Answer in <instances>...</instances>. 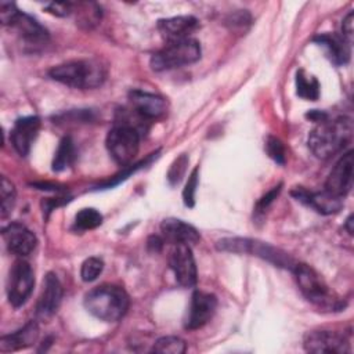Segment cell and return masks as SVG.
Here are the masks:
<instances>
[{"instance_id": "21", "label": "cell", "mask_w": 354, "mask_h": 354, "mask_svg": "<svg viewBox=\"0 0 354 354\" xmlns=\"http://www.w3.org/2000/svg\"><path fill=\"white\" fill-rule=\"evenodd\" d=\"M313 41L326 50L328 58L337 66L346 65L350 59V43L336 33H319L314 36Z\"/></svg>"}, {"instance_id": "12", "label": "cell", "mask_w": 354, "mask_h": 354, "mask_svg": "<svg viewBox=\"0 0 354 354\" xmlns=\"http://www.w3.org/2000/svg\"><path fill=\"white\" fill-rule=\"evenodd\" d=\"M353 151H347L330 170L325 183V189L336 196L344 198L353 187Z\"/></svg>"}, {"instance_id": "15", "label": "cell", "mask_w": 354, "mask_h": 354, "mask_svg": "<svg viewBox=\"0 0 354 354\" xmlns=\"http://www.w3.org/2000/svg\"><path fill=\"white\" fill-rule=\"evenodd\" d=\"M129 100L133 105L134 112L147 120L160 118L167 111V101L162 95L153 93L131 90L129 93Z\"/></svg>"}, {"instance_id": "19", "label": "cell", "mask_w": 354, "mask_h": 354, "mask_svg": "<svg viewBox=\"0 0 354 354\" xmlns=\"http://www.w3.org/2000/svg\"><path fill=\"white\" fill-rule=\"evenodd\" d=\"M199 22L192 15H178L171 17L166 19H160L158 22V29L162 33V36L171 41H178L183 39H188L189 35L196 30Z\"/></svg>"}, {"instance_id": "11", "label": "cell", "mask_w": 354, "mask_h": 354, "mask_svg": "<svg viewBox=\"0 0 354 354\" xmlns=\"http://www.w3.org/2000/svg\"><path fill=\"white\" fill-rule=\"evenodd\" d=\"M217 308V297L213 293L195 290L188 307L187 318L184 321L185 329L195 330L205 326Z\"/></svg>"}, {"instance_id": "16", "label": "cell", "mask_w": 354, "mask_h": 354, "mask_svg": "<svg viewBox=\"0 0 354 354\" xmlns=\"http://www.w3.org/2000/svg\"><path fill=\"white\" fill-rule=\"evenodd\" d=\"M40 129V119L37 116H25L17 119L10 134L14 149L21 155L26 156L32 148L33 141L37 137Z\"/></svg>"}, {"instance_id": "33", "label": "cell", "mask_w": 354, "mask_h": 354, "mask_svg": "<svg viewBox=\"0 0 354 354\" xmlns=\"http://www.w3.org/2000/svg\"><path fill=\"white\" fill-rule=\"evenodd\" d=\"M281 187H282V184L274 187V188H272L271 191H268L264 196H261V198L259 199L257 205H256V210H257V212H264V210L272 203V201L277 198V195H278L279 191H281Z\"/></svg>"}, {"instance_id": "32", "label": "cell", "mask_w": 354, "mask_h": 354, "mask_svg": "<svg viewBox=\"0 0 354 354\" xmlns=\"http://www.w3.org/2000/svg\"><path fill=\"white\" fill-rule=\"evenodd\" d=\"M19 10L12 1H1L0 3V19L3 25H12L17 17L19 15Z\"/></svg>"}, {"instance_id": "36", "label": "cell", "mask_w": 354, "mask_h": 354, "mask_svg": "<svg viewBox=\"0 0 354 354\" xmlns=\"http://www.w3.org/2000/svg\"><path fill=\"white\" fill-rule=\"evenodd\" d=\"M228 22H231L232 26H243L245 24L250 22V15L248 12H245V11H239V12L231 15Z\"/></svg>"}, {"instance_id": "35", "label": "cell", "mask_w": 354, "mask_h": 354, "mask_svg": "<svg viewBox=\"0 0 354 354\" xmlns=\"http://www.w3.org/2000/svg\"><path fill=\"white\" fill-rule=\"evenodd\" d=\"M342 36L351 44L353 43V12L350 11L342 24Z\"/></svg>"}, {"instance_id": "13", "label": "cell", "mask_w": 354, "mask_h": 354, "mask_svg": "<svg viewBox=\"0 0 354 354\" xmlns=\"http://www.w3.org/2000/svg\"><path fill=\"white\" fill-rule=\"evenodd\" d=\"M292 196L296 201L311 206L321 214H335L343 207V198L336 196L326 189L308 191L303 187H297L292 191Z\"/></svg>"}, {"instance_id": "10", "label": "cell", "mask_w": 354, "mask_h": 354, "mask_svg": "<svg viewBox=\"0 0 354 354\" xmlns=\"http://www.w3.org/2000/svg\"><path fill=\"white\" fill-rule=\"evenodd\" d=\"M304 350L308 353L344 354L351 353V347L346 336L335 330H311L306 333L303 340Z\"/></svg>"}, {"instance_id": "30", "label": "cell", "mask_w": 354, "mask_h": 354, "mask_svg": "<svg viewBox=\"0 0 354 354\" xmlns=\"http://www.w3.org/2000/svg\"><path fill=\"white\" fill-rule=\"evenodd\" d=\"M187 165H188V158H187V155H180L173 163H171V166H170V169H169V171H167V180H169V183L170 184H177L181 178H183V176H184V173H185V169H187Z\"/></svg>"}, {"instance_id": "37", "label": "cell", "mask_w": 354, "mask_h": 354, "mask_svg": "<svg viewBox=\"0 0 354 354\" xmlns=\"http://www.w3.org/2000/svg\"><path fill=\"white\" fill-rule=\"evenodd\" d=\"M346 230H347V232L350 234V235H353V214H350L348 217H347V220H346Z\"/></svg>"}, {"instance_id": "29", "label": "cell", "mask_w": 354, "mask_h": 354, "mask_svg": "<svg viewBox=\"0 0 354 354\" xmlns=\"http://www.w3.org/2000/svg\"><path fill=\"white\" fill-rule=\"evenodd\" d=\"M198 171H199V167L196 166L189 177H188V181L185 184V188L183 191V199H184V205L188 206V207H192L195 205V192H196V187H198Z\"/></svg>"}, {"instance_id": "25", "label": "cell", "mask_w": 354, "mask_h": 354, "mask_svg": "<svg viewBox=\"0 0 354 354\" xmlns=\"http://www.w3.org/2000/svg\"><path fill=\"white\" fill-rule=\"evenodd\" d=\"M185 348H187V344L181 337L163 336L153 343L151 351L160 353V354H183Z\"/></svg>"}, {"instance_id": "2", "label": "cell", "mask_w": 354, "mask_h": 354, "mask_svg": "<svg viewBox=\"0 0 354 354\" xmlns=\"http://www.w3.org/2000/svg\"><path fill=\"white\" fill-rule=\"evenodd\" d=\"M83 304L95 318L105 322H116L127 313L130 299L122 286L102 283L86 293Z\"/></svg>"}, {"instance_id": "24", "label": "cell", "mask_w": 354, "mask_h": 354, "mask_svg": "<svg viewBox=\"0 0 354 354\" xmlns=\"http://www.w3.org/2000/svg\"><path fill=\"white\" fill-rule=\"evenodd\" d=\"M75 158H76L75 142L72 141L71 137H64L59 141V145L55 151L54 160H53V170H55V171L65 170L68 166L72 165Z\"/></svg>"}, {"instance_id": "20", "label": "cell", "mask_w": 354, "mask_h": 354, "mask_svg": "<svg viewBox=\"0 0 354 354\" xmlns=\"http://www.w3.org/2000/svg\"><path fill=\"white\" fill-rule=\"evenodd\" d=\"M11 26L17 29L19 37L25 41V44L30 47L44 46L48 41L47 29L28 14L19 12V15L17 17Z\"/></svg>"}, {"instance_id": "7", "label": "cell", "mask_w": 354, "mask_h": 354, "mask_svg": "<svg viewBox=\"0 0 354 354\" xmlns=\"http://www.w3.org/2000/svg\"><path fill=\"white\" fill-rule=\"evenodd\" d=\"M105 144L112 159L118 165L126 166L133 162L138 152L140 131L130 124L119 123L109 130Z\"/></svg>"}, {"instance_id": "14", "label": "cell", "mask_w": 354, "mask_h": 354, "mask_svg": "<svg viewBox=\"0 0 354 354\" xmlns=\"http://www.w3.org/2000/svg\"><path fill=\"white\" fill-rule=\"evenodd\" d=\"M1 235L7 249L19 257L30 254L37 243L36 235L21 223L7 224L3 227Z\"/></svg>"}, {"instance_id": "23", "label": "cell", "mask_w": 354, "mask_h": 354, "mask_svg": "<svg viewBox=\"0 0 354 354\" xmlns=\"http://www.w3.org/2000/svg\"><path fill=\"white\" fill-rule=\"evenodd\" d=\"M296 93L304 100L315 101L319 97V83L304 69H299L296 73Z\"/></svg>"}, {"instance_id": "27", "label": "cell", "mask_w": 354, "mask_h": 354, "mask_svg": "<svg viewBox=\"0 0 354 354\" xmlns=\"http://www.w3.org/2000/svg\"><path fill=\"white\" fill-rule=\"evenodd\" d=\"M101 223H102V214L93 207L82 209L75 216V225L77 230H82V231L97 228L98 225H101Z\"/></svg>"}, {"instance_id": "4", "label": "cell", "mask_w": 354, "mask_h": 354, "mask_svg": "<svg viewBox=\"0 0 354 354\" xmlns=\"http://www.w3.org/2000/svg\"><path fill=\"white\" fill-rule=\"evenodd\" d=\"M292 271L296 277L300 292L310 303L326 311L342 310L344 306L343 301L335 296V293L313 267L304 263H296Z\"/></svg>"}, {"instance_id": "8", "label": "cell", "mask_w": 354, "mask_h": 354, "mask_svg": "<svg viewBox=\"0 0 354 354\" xmlns=\"http://www.w3.org/2000/svg\"><path fill=\"white\" fill-rule=\"evenodd\" d=\"M35 286V274L25 260H17L10 268L7 279V297L12 307H21L29 299Z\"/></svg>"}, {"instance_id": "6", "label": "cell", "mask_w": 354, "mask_h": 354, "mask_svg": "<svg viewBox=\"0 0 354 354\" xmlns=\"http://www.w3.org/2000/svg\"><path fill=\"white\" fill-rule=\"evenodd\" d=\"M201 58V46L192 39L171 41L151 57V68L155 72L170 71L196 62Z\"/></svg>"}, {"instance_id": "18", "label": "cell", "mask_w": 354, "mask_h": 354, "mask_svg": "<svg viewBox=\"0 0 354 354\" xmlns=\"http://www.w3.org/2000/svg\"><path fill=\"white\" fill-rule=\"evenodd\" d=\"M160 231L163 241L177 245V243H185V245H195L199 242V232L198 230L178 218H165L160 224Z\"/></svg>"}, {"instance_id": "3", "label": "cell", "mask_w": 354, "mask_h": 354, "mask_svg": "<svg viewBox=\"0 0 354 354\" xmlns=\"http://www.w3.org/2000/svg\"><path fill=\"white\" fill-rule=\"evenodd\" d=\"M53 80L73 88H95L105 80L104 66L94 59H75L53 66L48 71Z\"/></svg>"}, {"instance_id": "9", "label": "cell", "mask_w": 354, "mask_h": 354, "mask_svg": "<svg viewBox=\"0 0 354 354\" xmlns=\"http://www.w3.org/2000/svg\"><path fill=\"white\" fill-rule=\"evenodd\" d=\"M169 264L171 271L174 272L178 285H181L183 288H192L196 285L198 271L189 245H173V249L169 256Z\"/></svg>"}, {"instance_id": "31", "label": "cell", "mask_w": 354, "mask_h": 354, "mask_svg": "<svg viewBox=\"0 0 354 354\" xmlns=\"http://www.w3.org/2000/svg\"><path fill=\"white\" fill-rule=\"evenodd\" d=\"M266 151L270 155V158L274 159L277 163H279V165L285 163V147L277 137L267 138Z\"/></svg>"}, {"instance_id": "5", "label": "cell", "mask_w": 354, "mask_h": 354, "mask_svg": "<svg viewBox=\"0 0 354 354\" xmlns=\"http://www.w3.org/2000/svg\"><path fill=\"white\" fill-rule=\"evenodd\" d=\"M216 248L223 252L241 253V254L248 253L252 256H257V257L274 264L275 267L288 268L290 271L296 266L295 260L286 252H283L267 242H261L257 239L239 238V236L223 238V239L217 241Z\"/></svg>"}, {"instance_id": "1", "label": "cell", "mask_w": 354, "mask_h": 354, "mask_svg": "<svg viewBox=\"0 0 354 354\" xmlns=\"http://www.w3.org/2000/svg\"><path fill=\"white\" fill-rule=\"evenodd\" d=\"M353 136V123L348 118L324 119L308 134V147L319 159H328L337 153Z\"/></svg>"}, {"instance_id": "17", "label": "cell", "mask_w": 354, "mask_h": 354, "mask_svg": "<svg viewBox=\"0 0 354 354\" xmlns=\"http://www.w3.org/2000/svg\"><path fill=\"white\" fill-rule=\"evenodd\" d=\"M62 300V285L54 272H47L43 281V289L36 304V314L40 318H48L58 310Z\"/></svg>"}, {"instance_id": "34", "label": "cell", "mask_w": 354, "mask_h": 354, "mask_svg": "<svg viewBox=\"0 0 354 354\" xmlns=\"http://www.w3.org/2000/svg\"><path fill=\"white\" fill-rule=\"evenodd\" d=\"M46 10L57 17H66L72 11V4L71 3H50Z\"/></svg>"}, {"instance_id": "28", "label": "cell", "mask_w": 354, "mask_h": 354, "mask_svg": "<svg viewBox=\"0 0 354 354\" xmlns=\"http://www.w3.org/2000/svg\"><path fill=\"white\" fill-rule=\"evenodd\" d=\"M104 270V261L100 257H88L83 261L80 268V277L84 282H91L100 277Z\"/></svg>"}, {"instance_id": "22", "label": "cell", "mask_w": 354, "mask_h": 354, "mask_svg": "<svg viewBox=\"0 0 354 354\" xmlns=\"http://www.w3.org/2000/svg\"><path fill=\"white\" fill-rule=\"evenodd\" d=\"M39 336V325L35 321H29L24 328L12 332L10 335H4L0 337V351L8 353L19 348H25L32 346Z\"/></svg>"}, {"instance_id": "26", "label": "cell", "mask_w": 354, "mask_h": 354, "mask_svg": "<svg viewBox=\"0 0 354 354\" xmlns=\"http://www.w3.org/2000/svg\"><path fill=\"white\" fill-rule=\"evenodd\" d=\"M15 187L14 184L6 177H1V185H0V203H1V217L6 218L14 209L15 205Z\"/></svg>"}]
</instances>
